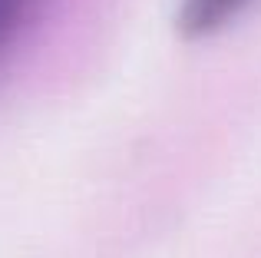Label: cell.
I'll return each mask as SVG.
<instances>
[{"label":"cell","instance_id":"7a4b0ae2","mask_svg":"<svg viewBox=\"0 0 261 258\" xmlns=\"http://www.w3.org/2000/svg\"><path fill=\"white\" fill-rule=\"evenodd\" d=\"M30 4L33 0H0V53L10 46V40L23 27L27 13H30Z\"/></svg>","mask_w":261,"mask_h":258},{"label":"cell","instance_id":"6da1fadb","mask_svg":"<svg viewBox=\"0 0 261 258\" xmlns=\"http://www.w3.org/2000/svg\"><path fill=\"white\" fill-rule=\"evenodd\" d=\"M251 0H182L178 20L189 33H212L235 20Z\"/></svg>","mask_w":261,"mask_h":258}]
</instances>
